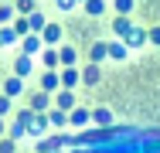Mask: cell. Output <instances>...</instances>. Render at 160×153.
Returning a JSON list of instances; mask_svg holds the SVG:
<instances>
[{
  "label": "cell",
  "mask_w": 160,
  "mask_h": 153,
  "mask_svg": "<svg viewBox=\"0 0 160 153\" xmlns=\"http://www.w3.org/2000/svg\"><path fill=\"white\" fill-rule=\"evenodd\" d=\"M21 89H24V85H21V78H17V75L3 82V95H7V99H10V95H17V92H21Z\"/></svg>",
  "instance_id": "cell-1"
},
{
  "label": "cell",
  "mask_w": 160,
  "mask_h": 153,
  "mask_svg": "<svg viewBox=\"0 0 160 153\" xmlns=\"http://www.w3.org/2000/svg\"><path fill=\"white\" fill-rule=\"evenodd\" d=\"M68 122H72V126H85V122H89V109H72Z\"/></svg>",
  "instance_id": "cell-2"
},
{
  "label": "cell",
  "mask_w": 160,
  "mask_h": 153,
  "mask_svg": "<svg viewBox=\"0 0 160 153\" xmlns=\"http://www.w3.org/2000/svg\"><path fill=\"white\" fill-rule=\"evenodd\" d=\"M58 37H62V27H58V24H44V41H48V44H55Z\"/></svg>",
  "instance_id": "cell-3"
},
{
  "label": "cell",
  "mask_w": 160,
  "mask_h": 153,
  "mask_svg": "<svg viewBox=\"0 0 160 153\" xmlns=\"http://www.w3.org/2000/svg\"><path fill=\"white\" fill-rule=\"evenodd\" d=\"M28 72H31V58H17V61H14V75H17V78L28 75Z\"/></svg>",
  "instance_id": "cell-4"
},
{
  "label": "cell",
  "mask_w": 160,
  "mask_h": 153,
  "mask_svg": "<svg viewBox=\"0 0 160 153\" xmlns=\"http://www.w3.org/2000/svg\"><path fill=\"white\" fill-rule=\"evenodd\" d=\"M58 78H62V85H75V82H78V78H82V75H78V72H75V68H65L62 75H58Z\"/></svg>",
  "instance_id": "cell-5"
},
{
  "label": "cell",
  "mask_w": 160,
  "mask_h": 153,
  "mask_svg": "<svg viewBox=\"0 0 160 153\" xmlns=\"http://www.w3.org/2000/svg\"><path fill=\"white\" fill-rule=\"evenodd\" d=\"M41 58H44V65H48V72H55V65H58V51H55V48H48V51H44V55H41Z\"/></svg>",
  "instance_id": "cell-6"
},
{
  "label": "cell",
  "mask_w": 160,
  "mask_h": 153,
  "mask_svg": "<svg viewBox=\"0 0 160 153\" xmlns=\"http://www.w3.org/2000/svg\"><path fill=\"white\" fill-rule=\"evenodd\" d=\"M106 51H109V58H126V44H106Z\"/></svg>",
  "instance_id": "cell-7"
},
{
  "label": "cell",
  "mask_w": 160,
  "mask_h": 153,
  "mask_svg": "<svg viewBox=\"0 0 160 153\" xmlns=\"http://www.w3.org/2000/svg\"><path fill=\"white\" fill-rule=\"evenodd\" d=\"M143 41H147V34H143L140 27H133V31L126 34V44H143Z\"/></svg>",
  "instance_id": "cell-8"
},
{
  "label": "cell",
  "mask_w": 160,
  "mask_h": 153,
  "mask_svg": "<svg viewBox=\"0 0 160 153\" xmlns=\"http://www.w3.org/2000/svg\"><path fill=\"white\" fill-rule=\"evenodd\" d=\"M41 85H44V89H55V85H62V78H58L55 72H44V78H41Z\"/></svg>",
  "instance_id": "cell-9"
},
{
  "label": "cell",
  "mask_w": 160,
  "mask_h": 153,
  "mask_svg": "<svg viewBox=\"0 0 160 153\" xmlns=\"http://www.w3.org/2000/svg\"><path fill=\"white\" fill-rule=\"evenodd\" d=\"M58 58H62L65 65H75V48H68V44H65L62 51H58Z\"/></svg>",
  "instance_id": "cell-10"
},
{
  "label": "cell",
  "mask_w": 160,
  "mask_h": 153,
  "mask_svg": "<svg viewBox=\"0 0 160 153\" xmlns=\"http://www.w3.org/2000/svg\"><path fill=\"white\" fill-rule=\"evenodd\" d=\"M112 27H116V31H119V34H123V37H126L129 31H133V24H129L126 17H116V24H112Z\"/></svg>",
  "instance_id": "cell-11"
},
{
  "label": "cell",
  "mask_w": 160,
  "mask_h": 153,
  "mask_svg": "<svg viewBox=\"0 0 160 153\" xmlns=\"http://www.w3.org/2000/svg\"><path fill=\"white\" fill-rule=\"evenodd\" d=\"M96 122L99 126H109V122H112V112H109V109H96Z\"/></svg>",
  "instance_id": "cell-12"
},
{
  "label": "cell",
  "mask_w": 160,
  "mask_h": 153,
  "mask_svg": "<svg viewBox=\"0 0 160 153\" xmlns=\"http://www.w3.org/2000/svg\"><path fill=\"white\" fill-rule=\"evenodd\" d=\"M58 106H62V109H75V99H72V92H62V95H58Z\"/></svg>",
  "instance_id": "cell-13"
},
{
  "label": "cell",
  "mask_w": 160,
  "mask_h": 153,
  "mask_svg": "<svg viewBox=\"0 0 160 153\" xmlns=\"http://www.w3.org/2000/svg\"><path fill=\"white\" fill-rule=\"evenodd\" d=\"M82 78H85V82H99V68H96V65H89V68L82 72Z\"/></svg>",
  "instance_id": "cell-14"
},
{
  "label": "cell",
  "mask_w": 160,
  "mask_h": 153,
  "mask_svg": "<svg viewBox=\"0 0 160 153\" xmlns=\"http://www.w3.org/2000/svg\"><path fill=\"white\" fill-rule=\"evenodd\" d=\"M17 10L31 17V14H34V0H17Z\"/></svg>",
  "instance_id": "cell-15"
},
{
  "label": "cell",
  "mask_w": 160,
  "mask_h": 153,
  "mask_svg": "<svg viewBox=\"0 0 160 153\" xmlns=\"http://www.w3.org/2000/svg\"><path fill=\"white\" fill-rule=\"evenodd\" d=\"M116 10H119V17H126L133 10V0H116Z\"/></svg>",
  "instance_id": "cell-16"
},
{
  "label": "cell",
  "mask_w": 160,
  "mask_h": 153,
  "mask_svg": "<svg viewBox=\"0 0 160 153\" xmlns=\"http://www.w3.org/2000/svg\"><path fill=\"white\" fill-rule=\"evenodd\" d=\"M85 10L89 14H102V0H85Z\"/></svg>",
  "instance_id": "cell-17"
},
{
  "label": "cell",
  "mask_w": 160,
  "mask_h": 153,
  "mask_svg": "<svg viewBox=\"0 0 160 153\" xmlns=\"http://www.w3.org/2000/svg\"><path fill=\"white\" fill-rule=\"evenodd\" d=\"M31 31V24H28V17H21L17 24H14V34H28Z\"/></svg>",
  "instance_id": "cell-18"
},
{
  "label": "cell",
  "mask_w": 160,
  "mask_h": 153,
  "mask_svg": "<svg viewBox=\"0 0 160 153\" xmlns=\"http://www.w3.org/2000/svg\"><path fill=\"white\" fill-rule=\"evenodd\" d=\"M24 48H28V51H38V48H41V41H38L34 34H28V37H24Z\"/></svg>",
  "instance_id": "cell-19"
},
{
  "label": "cell",
  "mask_w": 160,
  "mask_h": 153,
  "mask_svg": "<svg viewBox=\"0 0 160 153\" xmlns=\"http://www.w3.org/2000/svg\"><path fill=\"white\" fill-rule=\"evenodd\" d=\"M106 55H109V51H106V44H96V48H92V61H102Z\"/></svg>",
  "instance_id": "cell-20"
},
{
  "label": "cell",
  "mask_w": 160,
  "mask_h": 153,
  "mask_svg": "<svg viewBox=\"0 0 160 153\" xmlns=\"http://www.w3.org/2000/svg\"><path fill=\"white\" fill-rule=\"evenodd\" d=\"M14 37H17L14 27H3V31H0V44H7V41H14Z\"/></svg>",
  "instance_id": "cell-21"
},
{
  "label": "cell",
  "mask_w": 160,
  "mask_h": 153,
  "mask_svg": "<svg viewBox=\"0 0 160 153\" xmlns=\"http://www.w3.org/2000/svg\"><path fill=\"white\" fill-rule=\"evenodd\" d=\"M28 24H31V27H44V17H41V14H31Z\"/></svg>",
  "instance_id": "cell-22"
},
{
  "label": "cell",
  "mask_w": 160,
  "mask_h": 153,
  "mask_svg": "<svg viewBox=\"0 0 160 153\" xmlns=\"http://www.w3.org/2000/svg\"><path fill=\"white\" fill-rule=\"evenodd\" d=\"M48 106V95H34V109H44Z\"/></svg>",
  "instance_id": "cell-23"
},
{
  "label": "cell",
  "mask_w": 160,
  "mask_h": 153,
  "mask_svg": "<svg viewBox=\"0 0 160 153\" xmlns=\"http://www.w3.org/2000/svg\"><path fill=\"white\" fill-rule=\"evenodd\" d=\"M3 112H10V99H7V95H0V116H3Z\"/></svg>",
  "instance_id": "cell-24"
},
{
  "label": "cell",
  "mask_w": 160,
  "mask_h": 153,
  "mask_svg": "<svg viewBox=\"0 0 160 153\" xmlns=\"http://www.w3.org/2000/svg\"><path fill=\"white\" fill-rule=\"evenodd\" d=\"M0 153H14V140H3L0 143Z\"/></svg>",
  "instance_id": "cell-25"
},
{
  "label": "cell",
  "mask_w": 160,
  "mask_h": 153,
  "mask_svg": "<svg viewBox=\"0 0 160 153\" xmlns=\"http://www.w3.org/2000/svg\"><path fill=\"white\" fill-rule=\"evenodd\" d=\"M147 37H150L153 44H160V27H153V31H150V34H147Z\"/></svg>",
  "instance_id": "cell-26"
},
{
  "label": "cell",
  "mask_w": 160,
  "mask_h": 153,
  "mask_svg": "<svg viewBox=\"0 0 160 153\" xmlns=\"http://www.w3.org/2000/svg\"><path fill=\"white\" fill-rule=\"evenodd\" d=\"M0 21H10V7H0Z\"/></svg>",
  "instance_id": "cell-27"
},
{
  "label": "cell",
  "mask_w": 160,
  "mask_h": 153,
  "mask_svg": "<svg viewBox=\"0 0 160 153\" xmlns=\"http://www.w3.org/2000/svg\"><path fill=\"white\" fill-rule=\"evenodd\" d=\"M58 7H72V0H58Z\"/></svg>",
  "instance_id": "cell-28"
},
{
  "label": "cell",
  "mask_w": 160,
  "mask_h": 153,
  "mask_svg": "<svg viewBox=\"0 0 160 153\" xmlns=\"http://www.w3.org/2000/svg\"><path fill=\"white\" fill-rule=\"evenodd\" d=\"M0 133H3V119H0Z\"/></svg>",
  "instance_id": "cell-29"
}]
</instances>
